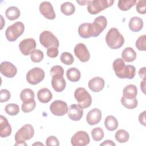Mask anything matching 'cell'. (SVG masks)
Segmentation results:
<instances>
[{"label": "cell", "mask_w": 146, "mask_h": 146, "mask_svg": "<svg viewBox=\"0 0 146 146\" xmlns=\"http://www.w3.org/2000/svg\"><path fill=\"white\" fill-rule=\"evenodd\" d=\"M112 68L116 75L120 79H133L136 74V68L132 65H125L121 58L116 59L112 63Z\"/></svg>", "instance_id": "obj_1"}, {"label": "cell", "mask_w": 146, "mask_h": 146, "mask_svg": "<svg viewBox=\"0 0 146 146\" xmlns=\"http://www.w3.org/2000/svg\"><path fill=\"white\" fill-rule=\"evenodd\" d=\"M106 42L110 48L117 49L124 44V38L116 28L112 27L106 35Z\"/></svg>", "instance_id": "obj_2"}, {"label": "cell", "mask_w": 146, "mask_h": 146, "mask_svg": "<svg viewBox=\"0 0 146 146\" xmlns=\"http://www.w3.org/2000/svg\"><path fill=\"white\" fill-rule=\"evenodd\" d=\"M34 135V127L30 124L22 126L15 133L14 145H27L25 140L31 139Z\"/></svg>", "instance_id": "obj_3"}, {"label": "cell", "mask_w": 146, "mask_h": 146, "mask_svg": "<svg viewBox=\"0 0 146 146\" xmlns=\"http://www.w3.org/2000/svg\"><path fill=\"white\" fill-rule=\"evenodd\" d=\"M24 30V24L20 21L16 22L7 28L5 31L6 38L10 42H14L23 34Z\"/></svg>", "instance_id": "obj_4"}, {"label": "cell", "mask_w": 146, "mask_h": 146, "mask_svg": "<svg viewBox=\"0 0 146 146\" xmlns=\"http://www.w3.org/2000/svg\"><path fill=\"white\" fill-rule=\"evenodd\" d=\"M74 97L78 102V106L82 109L88 108L92 103L91 96L84 88H76L74 92Z\"/></svg>", "instance_id": "obj_5"}, {"label": "cell", "mask_w": 146, "mask_h": 146, "mask_svg": "<svg viewBox=\"0 0 146 146\" xmlns=\"http://www.w3.org/2000/svg\"><path fill=\"white\" fill-rule=\"evenodd\" d=\"M113 3L114 0L90 1L87 6V11L90 14L95 15L106 8L111 7Z\"/></svg>", "instance_id": "obj_6"}, {"label": "cell", "mask_w": 146, "mask_h": 146, "mask_svg": "<svg viewBox=\"0 0 146 146\" xmlns=\"http://www.w3.org/2000/svg\"><path fill=\"white\" fill-rule=\"evenodd\" d=\"M39 42L45 48L55 47L58 48L59 42L58 38L50 31H43L40 34Z\"/></svg>", "instance_id": "obj_7"}, {"label": "cell", "mask_w": 146, "mask_h": 146, "mask_svg": "<svg viewBox=\"0 0 146 146\" xmlns=\"http://www.w3.org/2000/svg\"><path fill=\"white\" fill-rule=\"evenodd\" d=\"M26 80L32 85H36L41 82L44 78V71L39 67H34L26 74Z\"/></svg>", "instance_id": "obj_8"}, {"label": "cell", "mask_w": 146, "mask_h": 146, "mask_svg": "<svg viewBox=\"0 0 146 146\" xmlns=\"http://www.w3.org/2000/svg\"><path fill=\"white\" fill-rule=\"evenodd\" d=\"M88 134L84 131L76 132L71 137V143L73 146H85L90 143Z\"/></svg>", "instance_id": "obj_9"}, {"label": "cell", "mask_w": 146, "mask_h": 146, "mask_svg": "<svg viewBox=\"0 0 146 146\" xmlns=\"http://www.w3.org/2000/svg\"><path fill=\"white\" fill-rule=\"evenodd\" d=\"M67 103L62 100H56L50 106V110L54 115L61 116L66 114L68 112Z\"/></svg>", "instance_id": "obj_10"}, {"label": "cell", "mask_w": 146, "mask_h": 146, "mask_svg": "<svg viewBox=\"0 0 146 146\" xmlns=\"http://www.w3.org/2000/svg\"><path fill=\"white\" fill-rule=\"evenodd\" d=\"M74 54L82 62H87L90 58V54L87 46L82 43H78L75 46Z\"/></svg>", "instance_id": "obj_11"}, {"label": "cell", "mask_w": 146, "mask_h": 146, "mask_svg": "<svg viewBox=\"0 0 146 146\" xmlns=\"http://www.w3.org/2000/svg\"><path fill=\"white\" fill-rule=\"evenodd\" d=\"M36 46V42L33 38H26L22 40L19 44V49L21 53L25 56L30 54Z\"/></svg>", "instance_id": "obj_12"}, {"label": "cell", "mask_w": 146, "mask_h": 146, "mask_svg": "<svg viewBox=\"0 0 146 146\" xmlns=\"http://www.w3.org/2000/svg\"><path fill=\"white\" fill-rule=\"evenodd\" d=\"M40 14L46 19L52 20L56 17V14L52 5L50 2L44 1L42 2L39 7Z\"/></svg>", "instance_id": "obj_13"}, {"label": "cell", "mask_w": 146, "mask_h": 146, "mask_svg": "<svg viewBox=\"0 0 146 146\" xmlns=\"http://www.w3.org/2000/svg\"><path fill=\"white\" fill-rule=\"evenodd\" d=\"M1 73L6 78H13L17 72L16 67L11 62L5 61L2 62L0 65Z\"/></svg>", "instance_id": "obj_14"}, {"label": "cell", "mask_w": 146, "mask_h": 146, "mask_svg": "<svg viewBox=\"0 0 146 146\" xmlns=\"http://www.w3.org/2000/svg\"><path fill=\"white\" fill-rule=\"evenodd\" d=\"M92 25L95 33V36L97 37L106 28L107 25V20L104 16L100 15L94 19Z\"/></svg>", "instance_id": "obj_15"}, {"label": "cell", "mask_w": 146, "mask_h": 146, "mask_svg": "<svg viewBox=\"0 0 146 146\" xmlns=\"http://www.w3.org/2000/svg\"><path fill=\"white\" fill-rule=\"evenodd\" d=\"M102 111L98 108H94L90 111L86 116V120L89 125H94L98 124L102 119Z\"/></svg>", "instance_id": "obj_16"}, {"label": "cell", "mask_w": 146, "mask_h": 146, "mask_svg": "<svg viewBox=\"0 0 146 146\" xmlns=\"http://www.w3.org/2000/svg\"><path fill=\"white\" fill-rule=\"evenodd\" d=\"M78 34L79 36L83 38L95 37L92 23H84L80 25L78 27Z\"/></svg>", "instance_id": "obj_17"}, {"label": "cell", "mask_w": 146, "mask_h": 146, "mask_svg": "<svg viewBox=\"0 0 146 146\" xmlns=\"http://www.w3.org/2000/svg\"><path fill=\"white\" fill-rule=\"evenodd\" d=\"M67 114L71 120L73 121H79L83 116V110L78 104H72L68 108Z\"/></svg>", "instance_id": "obj_18"}, {"label": "cell", "mask_w": 146, "mask_h": 146, "mask_svg": "<svg viewBox=\"0 0 146 146\" xmlns=\"http://www.w3.org/2000/svg\"><path fill=\"white\" fill-rule=\"evenodd\" d=\"M105 82L103 78L96 76L90 79L88 83L89 89L94 92H98L102 91L104 87Z\"/></svg>", "instance_id": "obj_19"}, {"label": "cell", "mask_w": 146, "mask_h": 146, "mask_svg": "<svg viewBox=\"0 0 146 146\" xmlns=\"http://www.w3.org/2000/svg\"><path fill=\"white\" fill-rule=\"evenodd\" d=\"M11 127L6 117L0 116V136L4 138L9 136L11 133Z\"/></svg>", "instance_id": "obj_20"}, {"label": "cell", "mask_w": 146, "mask_h": 146, "mask_svg": "<svg viewBox=\"0 0 146 146\" xmlns=\"http://www.w3.org/2000/svg\"><path fill=\"white\" fill-rule=\"evenodd\" d=\"M51 86L55 91L60 92L65 89L66 82L63 76L55 75L52 77Z\"/></svg>", "instance_id": "obj_21"}, {"label": "cell", "mask_w": 146, "mask_h": 146, "mask_svg": "<svg viewBox=\"0 0 146 146\" xmlns=\"http://www.w3.org/2000/svg\"><path fill=\"white\" fill-rule=\"evenodd\" d=\"M38 100L42 103H48L52 98V94L50 90L47 88L40 89L37 93Z\"/></svg>", "instance_id": "obj_22"}, {"label": "cell", "mask_w": 146, "mask_h": 146, "mask_svg": "<svg viewBox=\"0 0 146 146\" xmlns=\"http://www.w3.org/2000/svg\"><path fill=\"white\" fill-rule=\"evenodd\" d=\"M128 26L131 31L139 32L143 29V21L139 17H133L129 20Z\"/></svg>", "instance_id": "obj_23"}, {"label": "cell", "mask_w": 146, "mask_h": 146, "mask_svg": "<svg viewBox=\"0 0 146 146\" xmlns=\"http://www.w3.org/2000/svg\"><path fill=\"white\" fill-rule=\"evenodd\" d=\"M137 94V88L135 85L128 84L123 90V96L127 99H135Z\"/></svg>", "instance_id": "obj_24"}, {"label": "cell", "mask_w": 146, "mask_h": 146, "mask_svg": "<svg viewBox=\"0 0 146 146\" xmlns=\"http://www.w3.org/2000/svg\"><path fill=\"white\" fill-rule=\"evenodd\" d=\"M121 59L127 62H132L136 58V53L135 50L130 47L125 48L121 52Z\"/></svg>", "instance_id": "obj_25"}, {"label": "cell", "mask_w": 146, "mask_h": 146, "mask_svg": "<svg viewBox=\"0 0 146 146\" xmlns=\"http://www.w3.org/2000/svg\"><path fill=\"white\" fill-rule=\"evenodd\" d=\"M104 125L107 130L113 131L117 128L118 121L115 116L108 115L104 120Z\"/></svg>", "instance_id": "obj_26"}, {"label": "cell", "mask_w": 146, "mask_h": 146, "mask_svg": "<svg viewBox=\"0 0 146 146\" xmlns=\"http://www.w3.org/2000/svg\"><path fill=\"white\" fill-rule=\"evenodd\" d=\"M66 76L70 81L76 82L79 80L81 74L78 68L75 67H71L67 70Z\"/></svg>", "instance_id": "obj_27"}, {"label": "cell", "mask_w": 146, "mask_h": 146, "mask_svg": "<svg viewBox=\"0 0 146 146\" xmlns=\"http://www.w3.org/2000/svg\"><path fill=\"white\" fill-rule=\"evenodd\" d=\"M21 14L19 9L16 6H10L8 7L5 11L6 18L10 20L14 21L18 19Z\"/></svg>", "instance_id": "obj_28"}, {"label": "cell", "mask_w": 146, "mask_h": 146, "mask_svg": "<svg viewBox=\"0 0 146 146\" xmlns=\"http://www.w3.org/2000/svg\"><path fill=\"white\" fill-rule=\"evenodd\" d=\"M60 11L65 15L70 16L74 13L75 7L72 3L70 2H66L61 5Z\"/></svg>", "instance_id": "obj_29"}, {"label": "cell", "mask_w": 146, "mask_h": 146, "mask_svg": "<svg viewBox=\"0 0 146 146\" xmlns=\"http://www.w3.org/2000/svg\"><path fill=\"white\" fill-rule=\"evenodd\" d=\"M35 94L34 91L30 88H25L20 94V98L22 102H27L34 100Z\"/></svg>", "instance_id": "obj_30"}, {"label": "cell", "mask_w": 146, "mask_h": 146, "mask_svg": "<svg viewBox=\"0 0 146 146\" xmlns=\"http://www.w3.org/2000/svg\"><path fill=\"white\" fill-rule=\"evenodd\" d=\"M115 139L120 143H123L128 141L129 138V135L127 131L121 129L116 131L115 135Z\"/></svg>", "instance_id": "obj_31"}, {"label": "cell", "mask_w": 146, "mask_h": 146, "mask_svg": "<svg viewBox=\"0 0 146 146\" xmlns=\"http://www.w3.org/2000/svg\"><path fill=\"white\" fill-rule=\"evenodd\" d=\"M136 3V0H120L118 1L117 6L121 11H127L133 7Z\"/></svg>", "instance_id": "obj_32"}, {"label": "cell", "mask_w": 146, "mask_h": 146, "mask_svg": "<svg viewBox=\"0 0 146 146\" xmlns=\"http://www.w3.org/2000/svg\"><path fill=\"white\" fill-rule=\"evenodd\" d=\"M121 103L122 105L128 109L135 108L138 104V101L136 98L135 99H127L123 96L121 98Z\"/></svg>", "instance_id": "obj_33"}, {"label": "cell", "mask_w": 146, "mask_h": 146, "mask_svg": "<svg viewBox=\"0 0 146 146\" xmlns=\"http://www.w3.org/2000/svg\"><path fill=\"white\" fill-rule=\"evenodd\" d=\"M30 55L31 61L35 63H39L41 62L44 57L43 51L39 49H34L31 52Z\"/></svg>", "instance_id": "obj_34"}, {"label": "cell", "mask_w": 146, "mask_h": 146, "mask_svg": "<svg viewBox=\"0 0 146 146\" xmlns=\"http://www.w3.org/2000/svg\"><path fill=\"white\" fill-rule=\"evenodd\" d=\"M5 111L6 113L10 116H15L18 114L19 112V106L17 104L10 103L7 104L5 107Z\"/></svg>", "instance_id": "obj_35"}, {"label": "cell", "mask_w": 146, "mask_h": 146, "mask_svg": "<svg viewBox=\"0 0 146 146\" xmlns=\"http://www.w3.org/2000/svg\"><path fill=\"white\" fill-rule=\"evenodd\" d=\"M92 137L94 140L99 141L102 140L104 137V132L102 128L98 127L94 128L91 131Z\"/></svg>", "instance_id": "obj_36"}, {"label": "cell", "mask_w": 146, "mask_h": 146, "mask_svg": "<svg viewBox=\"0 0 146 146\" xmlns=\"http://www.w3.org/2000/svg\"><path fill=\"white\" fill-rule=\"evenodd\" d=\"M60 59L61 62L66 65H71L74 62L73 55L68 52H62L60 55Z\"/></svg>", "instance_id": "obj_37"}, {"label": "cell", "mask_w": 146, "mask_h": 146, "mask_svg": "<svg viewBox=\"0 0 146 146\" xmlns=\"http://www.w3.org/2000/svg\"><path fill=\"white\" fill-rule=\"evenodd\" d=\"M36 106V103L34 100L31 101L27 102H23L21 106L22 111L25 113L30 112L34 110Z\"/></svg>", "instance_id": "obj_38"}, {"label": "cell", "mask_w": 146, "mask_h": 146, "mask_svg": "<svg viewBox=\"0 0 146 146\" xmlns=\"http://www.w3.org/2000/svg\"><path fill=\"white\" fill-rule=\"evenodd\" d=\"M135 45L139 51H145L146 50V35L140 36L136 40Z\"/></svg>", "instance_id": "obj_39"}, {"label": "cell", "mask_w": 146, "mask_h": 146, "mask_svg": "<svg viewBox=\"0 0 146 146\" xmlns=\"http://www.w3.org/2000/svg\"><path fill=\"white\" fill-rule=\"evenodd\" d=\"M64 74V69L61 66L55 65L52 67L50 70V75L52 77L55 75H59L63 76Z\"/></svg>", "instance_id": "obj_40"}, {"label": "cell", "mask_w": 146, "mask_h": 146, "mask_svg": "<svg viewBox=\"0 0 146 146\" xmlns=\"http://www.w3.org/2000/svg\"><path fill=\"white\" fill-rule=\"evenodd\" d=\"M146 1L145 0H141L137 2L136 4V11L141 14H144L146 12Z\"/></svg>", "instance_id": "obj_41"}, {"label": "cell", "mask_w": 146, "mask_h": 146, "mask_svg": "<svg viewBox=\"0 0 146 146\" xmlns=\"http://www.w3.org/2000/svg\"><path fill=\"white\" fill-rule=\"evenodd\" d=\"M1 98H0V102L3 103L7 102L11 98L10 92L6 89H2L0 91Z\"/></svg>", "instance_id": "obj_42"}, {"label": "cell", "mask_w": 146, "mask_h": 146, "mask_svg": "<svg viewBox=\"0 0 146 146\" xmlns=\"http://www.w3.org/2000/svg\"><path fill=\"white\" fill-rule=\"evenodd\" d=\"M46 145L47 146L59 145V142L58 139L54 136H50L48 137L46 140Z\"/></svg>", "instance_id": "obj_43"}, {"label": "cell", "mask_w": 146, "mask_h": 146, "mask_svg": "<svg viewBox=\"0 0 146 146\" xmlns=\"http://www.w3.org/2000/svg\"><path fill=\"white\" fill-rule=\"evenodd\" d=\"M58 53H59V51L57 47H52L47 48V55L50 58H54L57 57V56L58 55Z\"/></svg>", "instance_id": "obj_44"}, {"label": "cell", "mask_w": 146, "mask_h": 146, "mask_svg": "<svg viewBox=\"0 0 146 146\" xmlns=\"http://www.w3.org/2000/svg\"><path fill=\"white\" fill-rule=\"evenodd\" d=\"M145 111H144L143 112L140 113L139 116V121L141 124L144 126L146 125V121H145Z\"/></svg>", "instance_id": "obj_45"}, {"label": "cell", "mask_w": 146, "mask_h": 146, "mask_svg": "<svg viewBox=\"0 0 146 146\" xmlns=\"http://www.w3.org/2000/svg\"><path fill=\"white\" fill-rule=\"evenodd\" d=\"M139 75L141 78H142L143 80H145V67H142L141 68L139 71Z\"/></svg>", "instance_id": "obj_46"}, {"label": "cell", "mask_w": 146, "mask_h": 146, "mask_svg": "<svg viewBox=\"0 0 146 146\" xmlns=\"http://www.w3.org/2000/svg\"><path fill=\"white\" fill-rule=\"evenodd\" d=\"M100 145H110V146H115L116 145L115 143L110 140H106L103 143L100 144Z\"/></svg>", "instance_id": "obj_47"}, {"label": "cell", "mask_w": 146, "mask_h": 146, "mask_svg": "<svg viewBox=\"0 0 146 146\" xmlns=\"http://www.w3.org/2000/svg\"><path fill=\"white\" fill-rule=\"evenodd\" d=\"M145 80H143L141 82L140 88L144 94H145Z\"/></svg>", "instance_id": "obj_48"}, {"label": "cell", "mask_w": 146, "mask_h": 146, "mask_svg": "<svg viewBox=\"0 0 146 146\" xmlns=\"http://www.w3.org/2000/svg\"><path fill=\"white\" fill-rule=\"evenodd\" d=\"M90 1H76V2L78 3H79L80 4V5H86V3L88 5V2Z\"/></svg>", "instance_id": "obj_49"}, {"label": "cell", "mask_w": 146, "mask_h": 146, "mask_svg": "<svg viewBox=\"0 0 146 146\" xmlns=\"http://www.w3.org/2000/svg\"><path fill=\"white\" fill-rule=\"evenodd\" d=\"M33 145H43V144L42 143H39V142L34 143Z\"/></svg>", "instance_id": "obj_50"}]
</instances>
